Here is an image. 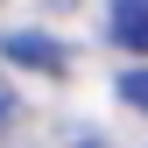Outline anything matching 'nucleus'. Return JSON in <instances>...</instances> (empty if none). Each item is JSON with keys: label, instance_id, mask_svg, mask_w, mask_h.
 Wrapping results in <instances>:
<instances>
[{"label": "nucleus", "instance_id": "f257e3e1", "mask_svg": "<svg viewBox=\"0 0 148 148\" xmlns=\"http://www.w3.org/2000/svg\"><path fill=\"white\" fill-rule=\"evenodd\" d=\"M0 49H7L14 64H28V71H64V42H49V35H35V28H14Z\"/></svg>", "mask_w": 148, "mask_h": 148}, {"label": "nucleus", "instance_id": "f03ea898", "mask_svg": "<svg viewBox=\"0 0 148 148\" xmlns=\"http://www.w3.org/2000/svg\"><path fill=\"white\" fill-rule=\"evenodd\" d=\"M113 42L148 57V0H113Z\"/></svg>", "mask_w": 148, "mask_h": 148}, {"label": "nucleus", "instance_id": "7ed1b4c3", "mask_svg": "<svg viewBox=\"0 0 148 148\" xmlns=\"http://www.w3.org/2000/svg\"><path fill=\"white\" fill-rule=\"evenodd\" d=\"M120 99L134 113H148V71H120Z\"/></svg>", "mask_w": 148, "mask_h": 148}]
</instances>
